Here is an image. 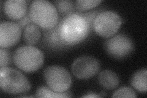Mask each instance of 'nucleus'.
Segmentation results:
<instances>
[{"mask_svg":"<svg viewBox=\"0 0 147 98\" xmlns=\"http://www.w3.org/2000/svg\"><path fill=\"white\" fill-rule=\"evenodd\" d=\"M17 23L20 25L22 29H24L28 25H29V24H30V23H32L33 22H32V21L31 20L29 14H28V12L26 14V15L24 18H22V19L18 20L17 22Z\"/></svg>","mask_w":147,"mask_h":98,"instance_id":"21","label":"nucleus"},{"mask_svg":"<svg viewBox=\"0 0 147 98\" xmlns=\"http://www.w3.org/2000/svg\"><path fill=\"white\" fill-rule=\"evenodd\" d=\"M0 87L5 93L20 95L28 92L31 84L26 76L18 70L4 67L0 69Z\"/></svg>","mask_w":147,"mask_h":98,"instance_id":"4","label":"nucleus"},{"mask_svg":"<svg viewBox=\"0 0 147 98\" xmlns=\"http://www.w3.org/2000/svg\"><path fill=\"white\" fill-rule=\"evenodd\" d=\"M104 49L110 57L119 59L130 55L134 50V44L128 36L118 34L105 41Z\"/></svg>","mask_w":147,"mask_h":98,"instance_id":"7","label":"nucleus"},{"mask_svg":"<svg viewBox=\"0 0 147 98\" xmlns=\"http://www.w3.org/2000/svg\"><path fill=\"white\" fill-rule=\"evenodd\" d=\"M11 54L9 51L5 48L0 49V67H7L11 63Z\"/></svg>","mask_w":147,"mask_h":98,"instance_id":"19","label":"nucleus"},{"mask_svg":"<svg viewBox=\"0 0 147 98\" xmlns=\"http://www.w3.org/2000/svg\"><path fill=\"white\" fill-rule=\"evenodd\" d=\"M147 71L142 69L136 72L131 79V85L140 92L145 93L147 90Z\"/></svg>","mask_w":147,"mask_h":98,"instance_id":"14","label":"nucleus"},{"mask_svg":"<svg viewBox=\"0 0 147 98\" xmlns=\"http://www.w3.org/2000/svg\"><path fill=\"white\" fill-rule=\"evenodd\" d=\"M100 68L99 61L91 56H82L72 64V72L77 78L87 80L98 74Z\"/></svg>","mask_w":147,"mask_h":98,"instance_id":"8","label":"nucleus"},{"mask_svg":"<svg viewBox=\"0 0 147 98\" xmlns=\"http://www.w3.org/2000/svg\"><path fill=\"white\" fill-rule=\"evenodd\" d=\"M22 30L17 22H1L0 24L1 48L6 49L16 45L20 39Z\"/></svg>","mask_w":147,"mask_h":98,"instance_id":"9","label":"nucleus"},{"mask_svg":"<svg viewBox=\"0 0 147 98\" xmlns=\"http://www.w3.org/2000/svg\"><path fill=\"white\" fill-rule=\"evenodd\" d=\"M41 36V31L38 25L32 23L28 25L24 30V39L28 45H33L39 41Z\"/></svg>","mask_w":147,"mask_h":98,"instance_id":"13","label":"nucleus"},{"mask_svg":"<svg viewBox=\"0 0 147 98\" xmlns=\"http://www.w3.org/2000/svg\"><path fill=\"white\" fill-rule=\"evenodd\" d=\"M113 97H136L134 90L129 87H122L117 90L112 96Z\"/></svg>","mask_w":147,"mask_h":98,"instance_id":"18","label":"nucleus"},{"mask_svg":"<svg viewBox=\"0 0 147 98\" xmlns=\"http://www.w3.org/2000/svg\"><path fill=\"white\" fill-rule=\"evenodd\" d=\"M54 4L57 11L63 14H71L74 11V3L71 0H58L55 1Z\"/></svg>","mask_w":147,"mask_h":98,"instance_id":"16","label":"nucleus"},{"mask_svg":"<svg viewBox=\"0 0 147 98\" xmlns=\"http://www.w3.org/2000/svg\"><path fill=\"white\" fill-rule=\"evenodd\" d=\"M43 43L47 47L59 49L69 47L61 39L59 31V23L49 30H45L43 34Z\"/></svg>","mask_w":147,"mask_h":98,"instance_id":"11","label":"nucleus"},{"mask_svg":"<svg viewBox=\"0 0 147 98\" xmlns=\"http://www.w3.org/2000/svg\"><path fill=\"white\" fill-rule=\"evenodd\" d=\"M13 62L16 66L26 72H33L42 66L44 56L42 51L33 45H25L18 48L13 54Z\"/></svg>","mask_w":147,"mask_h":98,"instance_id":"3","label":"nucleus"},{"mask_svg":"<svg viewBox=\"0 0 147 98\" xmlns=\"http://www.w3.org/2000/svg\"><path fill=\"white\" fill-rule=\"evenodd\" d=\"M3 9L7 17L18 21L26 15L27 1L25 0H8L4 2Z\"/></svg>","mask_w":147,"mask_h":98,"instance_id":"10","label":"nucleus"},{"mask_svg":"<svg viewBox=\"0 0 147 98\" xmlns=\"http://www.w3.org/2000/svg\"><path fill=\"white\" fill-rule=\"evenodd\" d=\"M101 96L98 95H96V93H89L88 95H86L84 96H82V97H100Z\"/></svg>","mask_w":147,"mask_h":98,"instance_id":"22","label":"nucleus"},{"mask_svg":"<svg viewBox=\"0 0 147 98\" xmlns=\"http://www.w3.org/2000/svg\"><path fill=\"white\" fill-rule=\"evenodd\" d=\"M44 77L48 87L57 93L68 91L72 83L71 74L67 70L57 65L46 68L44 71Z\"/></svg>","mask_w":147,"mask_h":98,"instance_id":"6","label":"nucleus"},{"mask_svg":"<svg viewBox=\"0 0 147 98\" xmlns=\"http://www.w3.org/2000/svg\"><path fill=\"white\" fill-rule=\"evenodd\" d=\"M101 0H77L75 6L78 11H85L98 6Z\"/></svg>","mask_w":147,"mask_h":98,"instance_id":"17","label":"nucleus"},{"mask_svg":"<svg viewBox=\"0 0 147 98\" xmlns=\"http://www.w3.org/2000/svg\"><path fill=\"white\" fill-rule=\"evenodd\" d=\"M72 94L70 91H67L64 93L55 92L49 87L42 86L39 87L36 90V96L37 97H51V98H62L72 97Z\"/></svg>","mask_w":147,"mask_h":98,"instance_id":"15","label":"nucleus"},{"mask_svg":"<svg viewBox=\"0 0 147 98\" xmlns=\"http://www.w3.org/2000/svg\"><path fill=\"white\" fill-rule=\"evenodd\" d=\"M28 14L33 23L44 30H49L58 23V11L51 2L36 0L30 4Z\"/></svg>","mask_w":147,"mask_h":98,"instance_id":"2","label":"nucleus"},{"mask_svg":"<svg viewBox=\"0 0 147 98\" xmlns=\"http://www.w3.org/2000/svg\"><path fill=\"white\" fill-rule=\"evenodd\" d=\"M59 34L69 46L80 43L90 31L88 22L80 12L67 15L59 22Z\"/></svg>","mask_w":147,"mask_h":98,"instance_id":"1","label":"nucleus"},{"mask_svg":"<svg viewBox=\"0 0 147 98\" xmlns=\"http://www.w3.org/2000/svg\"><path fill=\"white\" fill-rule=\"evenodd\" d=\"M99 12H98V11H91V12H86V13H81L80 12L81 15L85 18L87 22H88L90 31L91 30H93V28L94 21L95 20L96 17L97 16Z\"/></svg>","mask_w":147,"mask_h":98,"instance_id":"20","label":"nucleus"},{"mask_svg":"<svg viewBox=\"0 0 147 98\" xmlns=\"http://www.w3.org/2000/svg\"><path fill=\"white\" fill-rule=\"evenodd\" d=\"M122 19L118 13L112 11L99 12L93 23V29L99 36L110 38L114 36L120 28Z\"/></svg>","mask_w":147,"mask_h":98,"instance_id":"5","label":"nucleus"},{"mask_svg":"<svg viewBox=\"0 0 147 98\" xmlns=\"http://www.w3.org/2000/svg\"><path fill=\"white\" fill-rule=\"evenodd\" d=\"M98 81L102 88L111 90L118 87L119 83V78L115 72L107 69L99 73Z\"/></svg>","mask_w":147,"mask_h":98,"instance_id":"12","label":"nucleus"}]
</instances>
